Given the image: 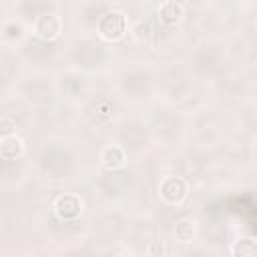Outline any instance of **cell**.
Here are the masks:
<instances>
[{
  "label": "cell",
  "instance_id": "1",
  "mask_svg": "<svg viewBox=\"0 0 257 257\" xmlns=\"http://www.w3.org/2000/svg\"><path fill=\"white\" fill-rule=\"evenodd\" d=\"M102 22L110 24V28L100 30V36H102V38L110 40V34H112L110 30H114V36H116V38H120V36L124 34V18H122V14H118V12H108V14L102 18Z\"/></svg>",
  "mask_w": 257,
  "mask_h": 257
}]
</instances>
